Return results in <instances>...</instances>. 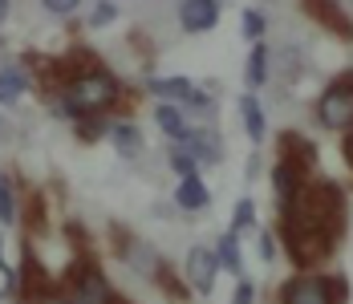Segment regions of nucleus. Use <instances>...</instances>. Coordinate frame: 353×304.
I'll return each mask as SVG.
<instances>
[{
  "mask_svg": "<svg viewBox=\"0 0 353 304\" xmlns=\"http://www.w3.org/2000/svg\"><path fill=\"white\" fill-rule=\"evenodd\" d=\"M25 90H29V77H25V73H17V69H0V105L17 101Z\"/></svg>",
  "mask_w": 353,
  "mask_h": 304,
  "instance_id": "2eb2a0df",
  "label": "nucleus"
},
{
  "mask_svg": "<svg viewBox=\"0 0 353 304\" xmlns=\"http://www.w3.org/2000/svg\"><path fill=\"white\" fill-rule=\"evenodd\" d=\"M317 118L329 130H353V73H341L317 101Z\"/></svg>",
  "mask_w": 353,
  "mask_h": 304,
  "instance_id": "f03ea898",
  "label": "nucleus"
},
{
  "mask_svg": "<svg viewBox=\"0 0 353 304\" xmlns=\"http://www.w3.org/2000/svg\"><path fill=\"white\" fill-rule=\"evenodd\" d=\"M284 304H333L325 276H296L292 284H284Z\"/></svg>",
  "mask_w": 353,
  "mask_h": 304,
  "instance_id": "39448f33",
  "label": "nucleus"
},
{
  "mask_svg": "<svg viewBox=\"0 0 353 304\" xmlns=\"http://www.w3.org/2000/svg\"><path fill=\"white\" fill-rule=\"evenodd\" d=\"M281 146H284V163L296 170V174H301V170H313V163H317V150H313V142H309V138L284 134Z\"/></svg>",
  "mask_w": 353,
  "mask_h": 304,
  "instance_id": "9d476101",
  "label": "nucleus"
},
{
  "mask_svg": "<svg viewBox=\"0 0 353 304\" xmlns=\"http://www.w3.org/2000/svg\"><path fill=\"white\" fill-rule=\"evenodd\" d=\"M4 17H8V0H0V25H4Z\"/></svg>",
  "mask_w": 353,
  "mask_h": 304,
  "instance_id": "c756f323",
  "label": "nucleus"
},
{
  "mask_svg": "<svg viewBox=\"0 0 353 304\" xmlns=\"http://www.w3.org/2000/svg\"><path fill=\"white\" fill-rule=\"evenodd\" d=\"M187 280L199 288V292H212L215 284V256L208 247H195L191 256H187Z\"/></svg>",
  "mask_w": 353,
  "mask_h": 304,
  "instance_id": "1a4fd4ad",
  "label": "nucleus"
},
{
  "mask_svg": "<svg viewBox=\"0 0 353 304\" xmlns=\"http://www.w3.org/2000/svg\"><path fill=\"white\" fill-rule=\"evenodd\" d=\"M154 118H159L163 134L179 138V142H183V138H187V130H191V126H187V118L179 114V105H159V114H154Z\"/></svg>",
  "mask_w": 353,
  "mask_h": 304,
  "instance_id": "dca6fc26",
  "label": "nucleus"
},
{
  "mask_svg": "<svg viewBox=\"0 0 353 304\" xmlns=\"http://www.w3.org/2000/svg\"><path fill=\"white\" fill-rule=\"evenodd\" d=\"M305 8L313 12V21H317V25L333 29V33L341 37V41H350V37H353V25L345 21V12H341L333 0H305Z\"/></svg>",
  "mask_w": 353,
  "mask_h": 304,
  "instance_id": "6e6552de",
  "label": "nucleus"
},
{
  "mask_svg": "<svg viewBox=\"0 0 353 304\" xmlns=\"http://www.w3.org/2000/svg\"><path fill=\"white\" fill-rule=\"evenodd\" d=\"M114 101H118V81L110 77L106 69L85 65L70 77L65 98H61V110H65L70 118H90V114H102Z\"/></svg>",
  "mask_w": 353,
  "mask_h": 304,
  "instance_id": "f257e3e1",
  "label": "nucleus"
},
{
  "mask_svg": "<svg viewBox=\"0 0 353 304\" xmlns=\"http://www.w3.org/2000/svg\"><path fill=\"white\" fill-rule=\"evenodd\" d=\"M284 239H288V256L301 268H309L313 260H321L329 252V232L309 227V223H296V219H284Z\"/></svg>",
  "mask_w": 353,
  "mask_h": 304,
  "instance_id": "7ed1b4c3",
  "label": "nucleus"
},
{
  "mask_svg": "<svg viewBox=\"0 0 353 304\" xmlns=\"http://www.w3.org/2000/svg\"><path fill=\"white\" fill-rule=\"evenodd\" d=\"M114 12H118V8H114L110 0H102V4L90 12V25H98V29H102V25H110V21H114Z\"/></svg>",
  "mask_w": 353,
  "mask_h": 304,
  "instance_id": "b1692460",
  "label": "nucleus"
},
{
  "mask_svg": "<svg viewBox=\"0 0 353 304\" xmlns=\"http://www.w3.org/2000/svg\"><path fill=\"white\" fill-rule=\"evenodd\" d=\"M325 284H329V301L333 304L345 301V280H341V276H325Z\"/></svg>",
  "mask_w": 353,
  "mask_h": 304,
  "instance_id": "393cba45",
  "label": "nucleus"
},
{
  "mask_svg": "<svg viewBox=\"0 0 353 304\" xmlns=\"http://www.w3.org/2000/svg\"><path fill=\"white\" fill-rule=\"evenodd\" d=\"M41 4H45V8H49L53 17H65V12H73V8H77L81 0H41Z\"/></svg>",
  "mask_w": 353,
  "mask_h": 304,
  "instance_id": "a878e982",
  "label": "nucleus"
},
{
  "mask_svg": "<svg viewBox=\"0 0 353 304\" xmlns=\"http://www.w3.org/2000/svg\"><path fill=\"white\" fill-rule=\"evenodd\" d=\"M232 304H252V284H240V288H236V296H232Z\"/></svg>",
  "mask_w": 353,
  "mask_h": 304,
  "instance_id": "cd10ccee",
  "label": "nucleus"
},
{
  "mask_svg": "<svg viewBox=\"0 0 353 304\" xmlns=\"http://www.w3.org/2000/svg\"><path fill=\"white\" fill-rule=\"evenodd\" d=\"M70 304H118V296L94 264H77L70 268Z\"/></svg>",
  "mask_w": 353,
  "mask_h": 304,
  "instance_id": "20e7f679",
  "label": "nucleus"
},
{
  "mask_svg": "<svg viewBox=\"0 0 353 304\" xmlns=\"http://www.w3.org/2000/svg\"><path fill=\"white\" fill-rule=\"evenodd\" d=\"M219 260H223V268L228 272H244V264H240V239H236V232H228V236L219 239Z\"/></svg>",
  "mask_w": 353,
  "mask_h": 304,
  "instance_id": "6ab92c4d",
  "label": "nucleus"
},
{
  "mask_svg": "<svg viewBox=\"0 0 353 304\" xmlns=\"http://www.w3.org/2000/svg\"><path fill=\"white\" fill-rule=\"evenodd\" d=\"M150 90L159 94V98H171V101H187V105H199V110H212V101L203 98L187 77H154L150 81Z\"/></svg>",
  "mask_w": 353,
  "mask_h": 304,
  "instance_id": "423d86ee",
  "label": "nucleus"
},
{
  "mask_svg": "<svg viewBox=\"0 0 353 304\" xmlns=\"http://www.w3.org/2000/svg\"><path fill=\"white\" fill-rule=\"evenodd\" d=\"M179 17H183V29H191V33H208L215 21H219V4H212V0H183Z\"/></svg>",
  "mask_w": 353,
  "mask_h": 304,
  "instance_id": "0eeeda50",
  "label": "nucleus"
},
{
  "mask_svg": "<svg viewBox=\"0 0 353 304\" xmlns=\"http://www.w3.org/2000/svg\"><path fill=\"white\" fill-rule=\"evenodd\" d=\"M175 203L183 211H199V207H208V187L199 179H183L179 191H175Z\"/></svg>",
  "mask_w": 353,
  "mask_h": 304,
  "instance_id": "f8f14e48",
  "label": "nucleus"
},
{
  "mask_svg": "<svg viewBox=\"0 0 353 304\" xmlns=\"http://www.w3.org/2000/svg\"><path fill=\"white\" fill-rule=\"evenodd\" d=\"M240 29H244L248 41H260V33H264V12L248 8V12H244V25H240Z\"/></svg>",
  "mask_w": 353,
  "mask_h": 304,
  "instance_id": "4be33fe9",
  "label": "nucleus"
},
{
  "mask_svg": "<svg viewBox=\"0 0 353 304\" xmlns=\"http://www.w3.org/2000/svg\"><path fill=\"white\" fill-rule=\"evenodd\" d=\"M171 167H175L183 179H199V159H195L191 150H183V146H179L175 154H171Z\"/></svg>",
  "mask_w": 353,
  "mask_h": 304,
  "instance_id": "aec40b11",
  "label": "nucleus"
},
{
  "mask_svg": "<svg viewBox=\"0 0 353 304\" xmlns=\"http://www.w3.org/2000/svg\"><path fill=\"white\" fill-rule=\"evenodd\" d=\"M248 223H252V203H240V207H236V223H232V232H244Z\"/></svg>",
  "mask_w": 353,
  "mask_h": 304,
  "instance_id": "bb28decb",
  "label": "nucleus"
},
{
  "mask_svg": "<svg viewBox=\"0 0 353 304\" xmlns=\"http://www.w3.org/2000/svg\"><path fill=\"white\" fill-rule=\"evenodd\" d=\"M77 134H81L85 142H90V138L106 134V122H102V118H81V126H77Z\"/></svg>",
  "mask_w": 353,
  "mask_h": 304,
  "instance_id": "5701e85b",
  "label": "nucleus"
},
{
  "mask_svg": "<svg viewBox=\"0 0 353 304\" xmlns=\"http://www.w3.org/2000/svg\"><path fill=\"white\" fill-rule=\"evenodd\" d=\"M240 114H244V130L252 142H260L264 138V110L256 105V98H244L240 101Z\"/></svg>",
  "mask_w": 353,
  "mask_h": 304,
  "instance_id": "f3484780",
  "label": "nucleus"
},
{
  "mask_svg": "<svg viewBox=\"0 0 353 304\" xmlns=\"http://www.w3.org/2000/svg\"><path fill=\"white\" fill-rule=\"evenodd\" d=\"M29 304H70V301H61V296H53V292H45V296H33Z\"/></svg>",
  "mask_w": 353,
  "mask_h": 304,
  "instance_id": "c85d7f7f",
  "label": "nucleus"
},
{
  "mask_svg": "<svg viewBox=\"0 0 353 304\" xmlns=\"http://www.w3.org/2000/svg\"><path fill=\"white\" fill-rule=\"evenodd\" d=\"M272 187H276V203L288 211V203L296 199V170L288 167V163H281L276 174H272Z\"/></svg>",
  "mask_w": 353,
  "mask_h": 304,
  "instance_id": "4468645a",
  "label": "nucleus"
},
{
  "mask_svg": "<svg viewBox=\"0 0 353 304\" xmlns=\"http://www.w3.org/2000/svg\"><path fill=\"white\" fill-rule=\"evenodd\" d=\"M212 4H219V0H212Z\"/></svg>",
  "mask_w": 353,
  "mask_h": 304,
  "instance_id": "7c9ffc66",
  "label": "nucleus"
},
{
  "mask_svg": "<svg viewBox=\"0 0 353 304\" xmlns=\"http://www.w3.org/2000/svg\"><path fill=\"white\" fill-rule=\"evenodd\" d=\"M244 77H248V85H252V90L268 81V49H264L260 41H256V45H252V53H248V73H244Z\"/></svg>",
  "mask_w": 353,
  "mask_h": 304,
  "instance_id": "ddd939ff",
  "label": "nucleus"
},
{
  "mask_svg": "<svg viewBox=\"0 0 353 304\" xmlns=\"http://www.w3.org/2000/svg\"><path fill=\"white\" fill-rule=\"evenodd\" d=\"M183 142H187L183 150H191L199 163H219V159H223V154H219V138H215L212 130H187Z\"/></svg>",
  "mask_w": 353,
  "mask_h": 304,
  "instance_id": "9b49d317",
  "label": "nucleus"
},
{
  "mask_svg": "<svg viewBox=\"0 0 353 304\" xmlns=\"http://www.w3.org/2000/svg\"><path fill=\"white\" fill-rule=\"evenodd\" d=\"M114 142H118V150H122L126 159H134L142 150V134H139V126H130V122H118V126H114Z\"/></svg>",
  "mask_w": 353,
  "mask_h": 304,
  "instance_id": "a211bd4d",
  "label": "nucleus"
},
{
  "mask_svg": "<svg viewBox=\"0 0 353 304\" xmlns=\"http://www.w3.org/2000/svg\"><path fill=\"white\" fill-rule=\"evenodd\" d=\"M17 219V203H12V191H8V179L0 174V223H12Z\"/></svg>",
  "mask_w": 353,
  "mask_h": 304,
  "instance_id": "412c9836",
  "label": "nucleus"
}]
</instances>
